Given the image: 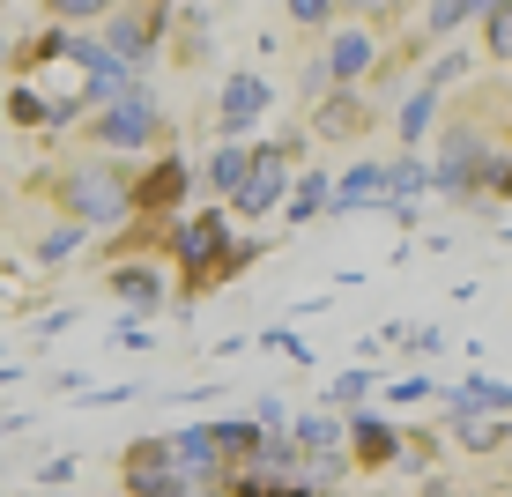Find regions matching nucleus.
I'll list each match as a JSON object with an SVG mask.
<instances>
[{
  "label": "nucleus",
  "mask_w": 512,
  "mask_h": 497,
  "mask_svg": "<svg viewBox=\"0 0 512 497\" xmlns=\"http://www.w3.org/2000/svg\"><path fill=\"white\" fill-rule=\"evenodd\" d=\"M67 208H75L82 223H119L127 216V186L104 179V171H82V179H67Z\"/></svg>",
  "instance_id": "obj_1"
},
{
  "label": "nucleus",
  "mask_w": 512,
  "mask_h": 497,
  "mask_svg": "<svg viewBox=\"0 0 512 497\" xmlns=\"http://www.w3.org/2000/svg\"><path fill=\"white\" fill-rule=\"evenodd\" d=\"M275 193H282V149H253V164H245L231 208H238V216H268Z\"/></svg>",
  "instance_id": "obj_2"
},
{
  "label": "nucleus",
  "mask_w": 512,
  "mask_h": 497,
  "mask_svg": "<svg viewBox=\"0 0 512 497\" xmlns=\"http://www.w3.org/2000/svg\"><path fill=\"white\" fill-rule=\"evenodd\" d=\"M149 134H156V112H149V97H141V90L104 112V141H112V149H134V141H149Z\"/></svg>",
  "instance_id": "obj_3"
},
{
  "label": "nucleus",
  "mask_w": 512,
  "mask_h": 497,
  "mask_svg": "<svg viewBox=\"0 0 512 497\" xmlns=\"http://www.w3.org/2000/svg\"><path fill=\"white\" fill-rule=\"evenodd\" d=\"M216 253H223V216H201V223L179 230V260H186V268H208Z\"/></svg>",
  "instance_id": "obj_4"
},
{
  "label": "nucleus",
  "mask_w": 512,
  "mask_h": 497,
  "mask_svg": "<svg viewBox=\"0 0 512 497\" xmlns=\"http://www.w3.org/2000/svg\"><path fill=\"white\" fill-rule=\"evenodd\" d=\"M260 104H268V82H260V75H238V82H231V97H223V127H245Z\"/></svg>",
  "instance_id": "obj_5"
},
{
  "label": "nucleus",
  "mask_w": 512,
  "mask_h": 497,
  "mask_svg": "<svg viewBox=\"0 0 512 497\" xmlns=\"http://www.w3.org/2000/svg\"><path fill=\"white\" fill-rule=\"evenodd\" d=\"M475 408H512V386H498V379H468V386H453V416H475Z\"/></svg>",
  "instance_id": "obj_6"
},
{
  "label": "nucleus",
  "mask_w": 512,
  "mask_h": 497,
  "mask_svg": "<svg viewBox=\"0 0 512 497\" xmlns=\"http://www.w3.org/2000/svg\"><path fill=\"white\" fill-rule=\"evenodd\" d=\"M475 171H483V141H453V156H446V164H438V179H446V186H468L475 179Z\"/></svg>",
  "instance_id": "obj_7"
},
{
  "label": "nucleus",
  "mask_w": 512,
  "mask_h": 497,
  "mask_svg": "<svg viewBox=\"0 0 512 497\" xmlns=\"http://www.w3.org/2000/svg\"><path fill=\"white\" fill-rule=\"evenodd\" d=\"M379 193H386V171L364 164V171H349V179L334 186V201H342V208H364V201H379Z\"/></svg>",
  "instance_id": "obj_8"
},
{
  "label": "nucleus",
  "mask_w": 512,
  "mask_h": 497,
  "mask_svg": "<svg viewBox=\"0 0 512 497\" xmlns=\"http://www.w3.org/2000/svg\"><path fill=\"white\" fill-rule=\"evenodd\" d=\"M208 446H216V453H253V446H260V423H216V431H208Z\"/></svg>",
  "instance_id": "obj_9"
},
{
  "label": "nucleus",
  "mask_w": 512,
  "mask_h": 497,
  "mask_svg": "<svg viewBox=\"0 0 512 497\" xmlns=\"http://www.w3.org/2000/svg\"><path fill=\"white\" fill-rule=\"evenodd\" d=\"M364 60H372V45H364V38H357V30H349V38H342V45H334V60H327V67H334V75H342V82H349V75H364Z\"/></svg>",
  "instance_id": "obj_10"
},
{
  "label": "nucleus",
  "mask_w": 512,
  "mask_h": 497,
  "mask_svg": "<svg viewBox=\"0 0 512 497\" xmlns=\"http://www.w3.org/2000/svg\"><path fill=\"white\" fill-rule=\"evenodd\" d=\"M245 164H253V156H245V149H216V164H208V179H216L223 193H238V179H245Z\"/></svg>",
  "instance_id": "obj_11"
},
{
  "label": "nucleus",
  "mask_w": 512,
  "mask_h": 497,
  "mask_svg": "<svg viewBox=\"0 0 512 497\" xmlns=\"http://www.w3.org/2000/svg\"><path fill=\"white\" fill-rule=\"evenodd\" d=\"M490 52L512 60V0H498V15H490Z\"/></svg>",
  "instance_id": "obj_12"
},
{
  "label": "nucleus",
  "mask_w": 512,
  "mask_h": 497,
  "mask_svg": "<svg viewBox=\"0 0 512 497\" xmlns=\"http://www.w3.org/2000/svg\"><path fill=\"white\" fill-rule=\"evenodd\" d=\"M320 201H327V179H305V186H297V208H290V223L320 216Z\"/></svg>",
  "instance_id": "obj_13"
},
{
  "label": "nucleus",
  "mask_w": 512,
  "mask_h": 497,
  "mask_svg": "<svg viewBox=\"0 0 512 497\" xmlns=\"http://www.w3.org/2000/svg\"><path fill=\"white\" fill-rule=\"evenodd\" d=\"M141 45H149V30H141L134 15H119L112 23V52H141Z\"/></svg>",
  "instance_id": "obj_14"
},
{
  "label": "nucleus",
  "mask_w": 512,
  "mask_h": 497,
  "mask_svg": "<svg viewBox=\"0 0 512 497\" xmlns=\"http://www.w3.org/2000/svg\"><path fill=\"white\" fill-rule=\"evenodd\" d=\"M364 386H372V379H364V371H342V379H334L327 394H334V401H364Z\"/></svg>",
  "instance_id": "obj_15"
},
{
  "label": "nucleus",
  "mask_w": 512,
  "mask_h": 497,
  "mask_svg": "<svg viewBox=\"0 0 512 497\" xmlns=\"http://www.w3.org/2000/svg\"><path fill=\"white\" fill-rule=\"evenodd\" d=\"M119 290H127V297H134V305H149V297H156V290H164V282H156V275H119Z\"/></svg>",
  "instance_id": "obj_16"
},
{
  "label": "nucleus",
  "mask_w": 512,
  "mask_h": 497,
  "mask_svg": "<svg viewBox=\"0 0 512 497\" xmlns=\"http://www.w3.org/2000/svg\"><path fill=\"white\" fill-rule=\"evenodd\" d=\"M357 438H364V453H394V438H386V423H372V416L357 423Z\"/></svg>",
  "instance_id": "obj_17"
},
{
  "label": "nucleus",
  "mask_w": 512,
  "mask_h": 497,
  "mask_svg": "<svg viewBox=\"0 0 512 497\" xmlns=\"http://www.w3.org/2000/svg\"><path fill=\"white\" fill-rule=\"evenodd\" d=\"M423 119H431V90L409 97V112H401V134H423Z\"/></svg>",
  "instance_id": "obj_18"
},
{
  "label": "nucleus",
  "mask_w": 512,
  "mask_h": 497,
  "mask_svg": "<svg viewBox=\"0 0 512 497\" xmlns=\"http://www.w3.org/2000/svg\"><path fill=\"white\" fill-rule=\"evenodd\" d=\"M461 438H468V446H498V423L475 416V423H461Z\"/></svg>",
  "instance_id": "obj_19"
},
{
  "label": "nucleus",
  "mask_w": 512,
  "mask_h": 497,
  "mask_svg": "<svg viewBox=\"0 0 512 497\" xmlns=\"http://www.w3.org/2000/svg\"><path fill=\"white\" fill-rule=\"evenodd\" d=\"M461 15H468V0H438V8H431V23H438V30H453Z\"/></svg>",
  "instance_id": "obj_20"
},
{
  "label": "nucleus",
  "mask_w": 512,
  "mask_h": 497,
  "mask_svg": "<svg viewBox=\"0 0 512 497\" xmlns=\"http://www.w3.org/2000/svg\"><path fill=\"white\" fill-rule=\"evenodd\" d=\"M290 15H297V23H320V15H327V0H290Z\"/></svg>",
  "instance_id": "obj_21"
},
{
  "label": "nucleus",
  "mask_w": 512,
  "mask_h": 497,
  "mask_svg": "<svg viewBox=\"0 0 512 497\" xmlns=\"http://www.w3.org/2000/svg\"><path fill=\"white\" fill-rule=\"evenodd\" d=\"M60 8H67V15H90V8H104V0H60Z\"/></svg>",
  "instance_id": "obj_22"
},
{
  "label": "nucleus",
  "mask_w": 512,
  "mask_h": 497,
  "mask_svg": "<svg viewBox=\"0 0 512 497\" xmlns=\"http://www.w3.org/2000/svg\"><path fill=\"white\" fill-rule=\"evenodd\" d=\"M468 8H498V0H468Z\"/></svg>",
  "instance_id": "obj_23"
}]
</instances>
